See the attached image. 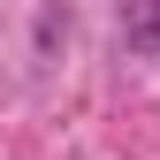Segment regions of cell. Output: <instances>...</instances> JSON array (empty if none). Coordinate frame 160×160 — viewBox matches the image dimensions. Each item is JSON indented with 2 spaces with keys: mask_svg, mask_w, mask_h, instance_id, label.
Returning <instances> with one entry per match:
<instances>
[{
  "mask_svg": "<svg viewBox=\"0 0 160 160\" xmlns=\"http://www.w3.org/2000/svg\"><path fill=\"white\" fill-rule=\"evenodd\" d=\"M122 46L160 53V0H122Z\"/></svg>",
  "mask_w": 160,
  "mask_h": 160,
  "instance_id": "1",
  "label": "cell"
}]
</instances>
